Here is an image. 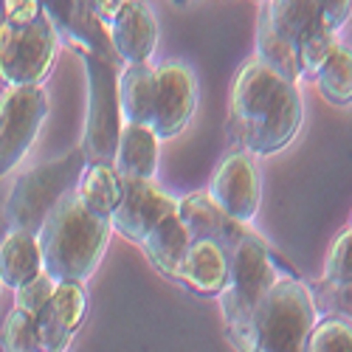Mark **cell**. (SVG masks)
Returning <instances> with one entry per match:
<instances>
[{
  "label": "cell",
  "instance_id": "obj_18",
  "mask_svg": "<svg viewBox=\"0 0 352 352\" xmlns=\"http://www.w3.org/2000/svg\"><path fill=\"white\" fill-rule=\"evenodd\" d=\"M119 104L124 124L150 127L155 104V68L150 63L124 65L119 71Z\"/></svg>",
  "mask_w": 352,
  "mask_h": 352
},
{
  "label": "cell",
  "instance_id": "obj_15",
  "mask_svg": "<svg viewBox=\"0 0 352 352\" xmlns=\"http://www.w3.org/2000/svg\"><path fill=\"white\" fill-rule=\"evenodd\" d=\"M122 65H144L158 45V23L146 3L124 0L122 14L107 28Z\"/></svg>",
  "mask_w": 352,
  "mask_h": 352
},
{
  "label": "cell",
  "instance_id": "obj_21",
  "mask_svg": "<svg viewBox=\"0 0 352 352\" xmlns=\"http://www.w3.org/2000/svg\"><path fill=\"white\" fill-rule=\"evenodd\" d=\"M189 245H192V237H189L186 226L181 223L178 212H172L169 217H164L155 226V231L144 240L141 248H144L146 259L153 262V268H158L166 279H175L178 265H181L184 254L189 251Z\"/></svg>",
  "mask_w": 352,
  "mask_h": 352
},
{
  "label": "cell",
  "instance_id": "obj_26",
  "mask_svg": "<svg viewBox=\"0 0 352 352\" xmlns=\"http://www.w3.org/2000/svg\"><path fill=\"white\" fill-rule=\"evenodd\" d=\"M0 338H3L6 352H43L40 336H37V316L17 310V307L6 316V324H3Z\"/></svg>",
  "mask_w": 352,
  "mask_h": 352
},
{
  "label": "cell",
  "instance_id": "obj_11",
  "mask_svg": "<svg viewBox=\"0 0 352 352\" xmlns=\"http://www.w3.org/2000/svg\"><path fill=\"white\" fill-rule=\"evenodd\" d=\"M197 107V82L189 65L164 63L155 68V104L150 130L158 141L181 135Z\"/></svg>",
  "mask_w": 352,
  "mask_h": 352
},
{
  "label": "cell",
  "instance_id": "obj_29",
  "mask_svg": "<svg viewBox=\"0 0 352 352\" xmlns=\"http://www.w3.org/2000/svg\"><path fill=\"white\" fill-rule=\"evenodd\" d=\"M352 17V0H321V23L338 37V28Z\"/></svg>",
  "mask_w": 352,
  "mask_h": 352
},
{
  "label": "cell",
  "instance_id": "obj_30",
  "mask_svg": "<svg viewBox=\"0 0 352 352\" xmlns=\"http://www.w3.org/2000/svg\"><path fill=\"white\" fill-rule=\"evenodd\" d=\"M349 231H352V226H349Z\"/></svg>",
  "mask_w": 352,
  "mask_h": 352
},
{
  "label": "cell",
  "instance_id": "obj_9",
  "mask_svg": "<svg viewBox=\"0 0 352 352\" xmlns=\"http://www.w3.org/2000/svg\"><path fill=\"white\" fill-rule=\"evenodd\" d=\"M51 110L45 87H9L0 96V178L25 158Z\"/></svg>",
  "mask_w": 352,
  "mask_h": 352
},
{
  "label": "cell",
  "instance_id": "obj_14",
  "mask_svg": "<svg viewBox=\"0 0 352 352\" xmlns=\"http://www.w3.org/2000/svg\"><path fill=\"white\" fill-rule=\"evenodd\" d=\"M87 310L85 287L76 282H60L54 287V296L37 316V336L43 352H68L76 330Z\"/></svg>",
  "mask_w": 352,
  "mask_h": 352
},
{
  "label": "cell",
  "instance_id": "obj_25",
  "mask_svg": "<svg viewBox=\"0 0 352 352\" xmlns=\"http://www.w3.org/2000/svg\"><path fill=\"white\" fill-rule=\"evenodd\" d=\"M305 352H352V321L346 316H327L316 321Z\"/></svg>",
  "mask_w": 352,
  "mask_h": 352
},
{
  "label": "cell",
  "instance_id": "obj_12",
  "mask_svg": "<svg viewBox=\"0 0 352 352\" xmlns=\"http://www.w3.org/2000/svg\"><path fill=\"white\" fill-rule=\"evenodd\" d=\"M122 203L110 217V228L119 231L124 240L144 245V240L155 231V226L169 217L178 203L161 192L153 181H122Z\"/></svg>",
  "mask_w": 352,
  "mask_h": 352
},
{
  "label": "cell",
  "instance_id": "obj_7",
  "mask_svg": "<svg viewBox=\"0 0 352 352\" xmlns=\"http://www.w3.org/2000/svg\"><path fill=\"white\" fill-rule=\"evenodd\" d=\"M321 17V3L313 0H274L259 3L256 23V60L287 82L299 85L296 43L307 25Z\"/></svg>",
  "mask_w": 352,
  "mask_h": 352
},
{
  "label": "cell",
  "instance_id": "obj_2",
  "mask_svg": "<svg viewBox=\"0 0 352 352\" xmlns=\"http://www.w3.org/2000/svg\"><path fill=\"white\" fill-rule=\"evenodd\" d=\"M237 352H305L316 327V302L296 276H282L254 307H223Z\"/></svg>",
  "mask_w": 352,
  "mask_h": 352
},
{
  "label": "cell",
  "instance_id": "obj_19",
  "mask_svg": "<svg viewBox=\"0 0 352 352\" xmlns=\"http://www.w3.org/2000/svg\"><path fill=\"white\" fill-rule=\"evenodd\" d=\"M40 274L43 256L37 237L25 231H9L6 240L0 243V285L17 290Z\"/></svg>",
  "mask_w": 352,
  "mask_h": 352
},
{
  "label": "cell",
  "instance_id": "obj_3",
  "mask_svg": "<svg viewBox=\"0 0 352 352\" xmlns=\"http://www.w3.org/2000/svg\"><path fill=\"white\" fill-rule=\"evenodd\" d=\"M110 220L85 209L76 192H68L37 234L43 271L60 285L91 279L110 240Z\"/></svg>",
  "mask_w": 352,
  "mask_h": 352
},
{
  "label": "cell",
  "instance_id": "obj_10",
  "mask_svg": "<svg viewBox=\"0 0 352 352\" xmlns=\"http://www.w3.org/2000/svg\"><path fill=\"white\" fill-rule=\"evenodd\" d=\"M209 197L223 217H228L231 223L248 226L256 217L262 203V178L256 158L243 150L226 155L212 175Z\"/></svg>",
  "mask_w": 352,
  "mask_h": 352
},
{
  "label": "cell",
  "instance_id": "obj_5",
  "mask_svg": "<svg viewBox=\"0 0 352 352\" xmlns=\"http://www.w3.org/2000/svg\"><path fill=\"white\" fill-rule=\"evenodd\" d=\"M85 153L82 146L51 164H40L34 169H25L14 181L9 200L3 206V220L12 231L40 234L48 214L68 192L76 189V181L85 169Z\"/></svg>",
  "mask_w": 352,
  "mask_h": 352
},
{
  "label": "cell",
  "instance_id": "obj_16",
  "mask_svg": "<svg viewBox=\"0 0 352 352\" xmlns=\"http://www.w3.org/2000/svg\"><path fill=\"white\" fill-rule=\"evenodd\" d=\"M175 282L186 285L197 296H220L228 287V259L214 240H192L184 254Z\"/></svg>",
  "mask_w": 352,
  "mask_h": 352
},
{
  "label": "cell",
  "instance_id": "obj_6",
  "mask_svg": "<svg viewBox=\"0 0 352 352\" xmlns=\"http://www.w3.org/2000/svg\"><path fill=\"white\" fill-rule=\"evenodd\" d=\"M87 71V116L82 153L87 164H113L124 127L119 104V68L91 54H79Z\"/></svg>",
  "mask_w": 352,
  "mask_h": 352
},
{
  "label": "cell",
  "instance_id": "obj_17",
  "mask_svg": "<svg viewBox=\"0 0 352 352\" xmlns=\"http://www.w3.org/2000/svg\"><path fill=\"white\" fill-rule=\"evenodd\" d=\"M113 169L122 181H153L158 169V138L150 127L124 124L116 146Z\"/></svg>",
  "mask_w": 352,
  "mask_h": 352
},
{
  "label": "cell",
  "instance_id": "obj_27",
  "mask_svg": "<svg viewBox=\"0 0 352 352\" xmlns=\"http://www.w3.org/2000/svg\"><path fill=\"white\" fill-rule=\"evenodd\" d=\"M324 282L338 290L352 287V231L338 234V240L330 245L324 262Z\"/></svg>",
  "mask_w": 352,
  "mask_h": 352
},
{
  "label": "cell",
  "instance_id": "obj_23",
  "mask_svg": "<svg viewBox=\"0 0 352 352\" xmlns=\"http://www.w3.org/2000/svg\"><path fill=\"white\" fill-rule=\"evenodd\" d=\"M178 217L186 226L192 240H220V234L228 223V217L220 214V209L212 203L209 192H192L178 203Z\"/></svg>",
  "mask_w": 352,
  "mask_h": 352
},
{
  "label": "cell",
  "instance_id": "obj_24",
  "mask_svg": "<svg viewBox=\"0 0 352 352\" xmlns=\"http://www.w3.org/2000/svg\"><path fill=\"white\" fill-rule=\"evenodd\" d=\"M338 37L333 32H327L324 23H321V17L307 25L299 43H296V65H299V79H307V82H316L318 71L324 68L330 51L336 48Z\"/></svg>",
  "mask_w": 352,
  "mask_h": 352
},
{
  "label": "cell",
  "instance_id": "obj_4",
  "mask_svg": "<svg viewBox=\"0 0 352 352\" xmlns=\"http://www.w3.org/2000/svg\"><path fill=\"white\" fill-rule=\"evenodd\" d=\"M60 37L37 0H9L0 23V79L9 87H40L51 74Z\"/></svg>",
  "mask_w": 352,
  "mask_h": 352
},
{
  "label": "cell",
  "instance_id": "obj_20",
  "mask_svg": "<svg viewBox=\"0 0 352 352\" xmlns=\"http://www.w3.org/2000/svg\"><path fill=\"white\" fill-rule=\"evenodd\" d=\"M122 189L124 184L119 178V172L113 169V164H85L74 192L85 209L110 220L122 203Z\"/></svg>",
  "mask_w": 352,
  "mask_h": 352
},
{
  "label": "cell",
  "instance_id": "obj_28",
  "mask_svg": "<svg viewBox=\"0 0 352 352\" xmlns=\"http://www.w3.org/2000/svg\"><path fill=\"white\" fill-rule=\"evenodd\" d=\"M54 287H56V282L43 271L40 276H34L32 282H25L23 287L14 290V307L32 313V316H40L43 307L48 305V299L54 296Z\"/></svg>",
  "mask_w": 352,
  "mask_h": 352
},
{
  "label": "cell",
  "instance_id": "obj_1",
  "mask_svg": "<svg viewBox=\"0 0 352 352\" xmlns=\"http://www.w3.org/2000/svg\"><path fill=\"white\" fill-rule=\"evenodd\" d=\"M305 122V102L299 85L287 82L256 56L240 65L231 85L228 133L243 153L274 155L299 135Z\"/></svg>",
  "mask_w": 352,
  "mask_h": 352
},
{
  "label": "cell",
  "instance_id": "obj_13",
  "mask_svg": "<svg viewBox=\"0 0 352 352\" xmlns=\"http://www.w3.org/2000/svg\"><path fill=\"white\" fill-rule=\"evenodd\" d=\"M43 9L56 32H63L65 40L76 48V54H91L96 60L110 63L113 68H124L113 48L110 32L96 20L91 3H43Z\"/></svg>",
  "mask_w": 352,
  "mask_h": 352
},
{
  "label": "cell",
  "instance_id": "obj_8",
  "mask_svg": "<svg viewBox=\"0 0 352 352\" xmlns=\"http://www.w3.org/2000/svg\"><path fill=\"white\" fill-rule=\"evenodd\" d=\"M226 259L228 287L220 293V307H254L282 276H296L248 226L226 248Z\"/></svg>",
  "mask_w": 352,
  "mask_h": 352
},
{
  "label": "cell",
  "instance_id": "obj_22",
  "mask_svg": "<svg viewBox=\"0 0 352 352\" xmlns=\"http://www.w3.org/2000/svg\"><path fill=\"white\" fill-rule=\"evenodd\" d=\"M316 85L321 96H324L333 107H346L352 104V48L346 43H336L330 51L324 68L318 71Z\"/></svg>",
  "mask_w": 352,
  "mask_h": 352
}]
</instances>
